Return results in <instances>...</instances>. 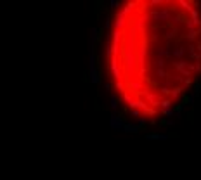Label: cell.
Returning <instances> with one entry per match:
<instances>
[{
    "mask_svg": "<svg viewBox=\"0 0 201 180\" xmlns=\"http://www.w3.org/2000/svg\"><path fill=\"white\" fill-rule=\"evenodd\" d=\"M108 22L106 66L120 102L134 118H163L201 78L198 0H127Z\"/></svg>",
    "mask_w": 201,
    "mask_h": 180,
    "instance_id": "cell-1",
    "label": "cell"
}]
</instances>
